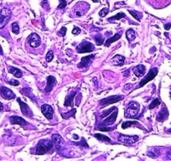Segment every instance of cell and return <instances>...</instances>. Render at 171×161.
<instances>
[{"instance_id": "cell-1", "label": "cell", "mask_w": 171, "mask_h": 161, "mask_svg": "<svg viewBox=\"0 0 171 161\" xmlns=\"http://www.w3.org/2000/svg\"><path fill=\"white\" fill-rule=\"evenodd\" d=\"M140 111V105L137 102L132 101L129 102L127 107L125 110V117L126 118H134L138 116V112Z\"/></svg>"}, {"instance_id": "cell-2", "label": "cell", "mask_w": 171, "mask_h": 161, "mask_svg": "<svg viewBox=\"0 0 171 161\" xmlns=\"http://www.w3.org/2000/svg\"><path fill=\"white\" fill-rule=\"evenodd\" d=\"M53 147V142L50 140H39V143L37 144L36 150H35V155H42L47 153L50 149Z\"/></svg>"}, {"instance_id": "cell-3", "label": "cell", "mask_w": 171, "mask_h": 161, "mask_svg": "<svg viewBox=\"0 0 171 161\" xmlns=\"http://www.w3.org/2000/svg\"><path fill=\"white\" fill-rule=\"evenodd\" d=\"M89 7L90 5L87 3H85V2L77 3L74 6V9H73V13L75 14V16L81 17L84 15L89 9Z\"/></svg>"}, {"instance_id": "cell-4", "label": "cell", "mask_w": 171, "mask_h": 161, "mask_svg": "<svg viewBox=\"0 0 171 161\" xmlns=\"http://www.w3.org/2000/svg\"><path fill=\"white\" fill-rule=\"evenodd\" d=\"M11 17V11L9 9L4 8L0 11V29H3Z\"/></svg>"}, {"instance_id": "cell-5", "label": "cell", "mask_w": 171, "mask_h": 161, "mask_svg": "<svg viewBox=\"0 0 171 161\" xmlns=\"http://www.w3.org/2000/svg\"><path fill=\"white\" fill-rule=\"evenodd\" d=\"M124 98L123 96H119V95H115V96H110L108 97H106L103 98L102 100H100L99 105L102 107H104V106L110 105L112 103H116L119 101H122Z\"/></svg>"}, {"instance_id": "cell-6", "label": "cell", "mask_w": 171, "mask_h": 161, "mask_svg": "<svg viewBox=\"0 0 171 161\" xmlns=\"http://www.w3.org/2000/svg\"><path fill=\"white\" fill-rule=\"evenodd\" d=\"M139 137L135 135V136H127V135H124L119 133L118 137H117V140L119 142H121L122 144H126V145H132L135 144L136 142H138Z\"/></svg>"}, {"instance_id": "cell-7", "label": "cell", "mask_w": 171, "mask_h": 161, "mask_svg": "<svg viewBox=\"0 0 171 161\" xmlns=\"http://www.w3.org/2000/svg\"><path fill=\"white\" fill-rule=\"evenodd\" d=\"M95 50L94 44L88 41H84L77 47V50L79 53H91Z\"/></svg>"}, {"instance_id": "cell-8", "label": "cell", "mask_w": 171, "mask_h": 161, "mask_svg": "<svg viewBox=\"0 0 171 161\" xmlns=\"http://www.w3.org/2000/svg\"><path fill=\"white\" fill-rule=\"evenodd\" d=\"M158 72H159V70H158L157 67H155V68L150 69V71L148 72L147 76L140 82V83H139V87H143L145 84H147L148 82H149L150 81H152V80L157 76Z\"/></svg>"}, {"instance_id": "cell-9", "label": "cell", "mask_w": 171, "mask_h": 161, "mask_svg": "<svg viewBox=\"0 0 171 161\" xmlns=\"http://www.w3.org/2000/svg\"><path fill=\"white\" fill-rule=\"evenodd\" d=\"M117 113H118V110L117 107H116V109L114 111H112L111 112L108 116H107L104 117V120L102 121V122L100 124L102 126H107V125H112L114 122H116L117 117Z\"/></svg>"}, {"instance_id": "cell-10", "label": "cell", "mask_w": 171, "mask_h": 161, "mask_svg": "<svg viewBox=\"0 0 171 161\" xmlns=\"http://www.w3.org/2000/svg\"><path fill=\"white\" fill-rule=\"evenodd\" d=\"M28 42H29V44L30 45V47L37 48L41 44V39L39 36V34H37L36 33H34L29 35V37L28 39Z\"/></svg>"}, {"instance_id": "cell-11", "label": "cell", "mask_w": 171, "mask_h": 161, "mask_svg": "<svg viewBox=\"0 0 171 161\" xmlns=\"http://www.w3.org/2000/svg\"><path fill=\"white\" fill-rule=\"evenodd\" d=\"M0 95L6 100H12L15 98V94L14 92L5 87H0Z\"/></svg>"}, {"instance_id": "cell-12", "label": "cell", "mask_w": 171, "mask_h": 161, "mask_svg": "<svg viewBox=\"0 0 171 161\" xmlns=\"http://www.w3.org/2000/svg\"><path fill=\"white\" fill-rule=\"evenodd\" d=\"M17 101H18V102L19 103L20 109H21V112H22L23 114L28 117H32V116H33V112H32V110L30 109V107H29L25 102H22L20 98H18Z\"/></svg>"}, {"instance_id": "cell-13", "label": "cell", "mask_w": 171, "mask_h": 161, "mask_svg": "<svg viewBox=\"0 0 171 161\" xmlns=\"http://www.w3.org/2000/svg\"><path fill=\"white\" fill-rule=\"evenodd\" d=\"M41 112L44 114V116L48 120H51L53 118V114H54V110L52 107L49 104H43L41 106Z\"/></svg>"}, {"instance_id": "cell-14", "label": "cell", "mask_w": 171, "mask_h": 161, "mask_svg": "<svg viewBox=\"0 0 171 161\" xmlns=\"http://www.w3.org/2000/svg\"><path fill=\"white\" fill-rule=\"evenodd\" d=\"M95 57V55H89V56H85L82 58V61L77 65V67L79 68H83V67H87L92 62V60Z\"/></svg>"}, {"instance_id": "cell-15", "label": "cell", "mask_w": 171, "mask_h": 161, "mask_svg": "<svg viewBox=\"0 0 171 161\" xmlns=\"http://www.w3.org/2000/svg\"><path fill=\"white\" fill-rule=\"evenodd\" d=\"M168 117H169V111H168V109H167L165 106H164L162 107V109L160 110V112H159L156 119H157L158 122H164L168 118Z\"/></svg>"}, {"instance_id": "cell-16", "label": "cell", "mask_w": 171, "mask_h": 161, "mask_svg": "<svg viewBox=\"0 0 171 161\" xmlns=\"http://www.w3.org/2000/svg\"><path fill=\"white\" fill-rule=\"evenodd\" d=\"M125 62V57L121 55H116L112 59V64L115 67H122L124 65Z\"/></svg>"}, {"instance_id": "cell-17", "label": "cell", "mask_w": 171, "mask_h": 161, "mask_svg": "<svg viewBox=\"0 0 171 161\" xmlns=\"http://www.w3.org/2000/svg\"><path fill=\"white\" fill-rule=\"evenodd\" d=\"M132 72L134 73V75L138 77H143L144 74H145V72H146V67H144V65H138L137 67H135L133 69H132Z\"/></svg>"}, {"instance_id": "cell-18", "label": "cell", "mask_w": 171, "mask_h": 161, "mask_svg": "<svg viewBox=\"0 0 171 161\" xmlns=\"http://www.w3.org/2000/svg\"><path fill=\"white\" fill-rule=\"evenodd\" d=\"M55 83H56V80L53 76H49L47 77V85L46 87L44 89L45 92H50V91H52L53 87H55Z\"/></svg>"}, {"instance_id": "cell-19", "label": "cell", "mask_w": 171, "mask_h": 161, "mask_svg": "<svg viewBox=\"0 0 171 161\" xmlns=\"http://www.w3.org/2000/svg\"><path fill=\"white\" fill-rule=\"evenodd\" d=\"M9 120L12 124H19L20 126H25L28 125V122L20 117H18V116H12L9 117Z\"/></svg>"}, {"instance_id": "cell-20", "label": "cell", "mask_w": 171, "mask_h": 161, "mask_svg": "<svg viewBox=\"0 0 171 161\" xmlns=\"http://www.w3.org/2000/svg\"><path fill=\"white\" fill-rule=\"evenodd\" d=\"M122 34V32L120 31L119 33H117L115 34L112 37H111L109 39H107L105 41V43H104V45H105V47H109L110 46V44L112 43H114V42H116L117 40H118V39L121 38Z\"/></svg>"}, {"instance_id": "cell-21", "label": "cell", "mask_w": 171, "mask_h": 161, "mask_svg": "<svg viewBox=\"0 0 171 161\" xmlns=\"http://www.w3.org/2000/svg\"><path fill=\"white\" fill-rule=\"evenodd\" d=\"M77 95V92H72V93H70L69 95H67L66 97V101L64 105L65 107H73V101H74V97Z\"/></svg>"}, {"instance_id": "cell-22", "label": "cell", "mask_w": 171, "mask_h": 161, "mask_svg": "<svg viewBox=\"0 0 171 161\" xmlns=\"http://www.w3.org/2000/svg\"><path fill=\"white\" fill-rule=\"evenodd\" d=\"M132 127H138V128H141V129H144V127L137 121H127V122H123L122 124V128H123V129L129 128V127H132Z\"/></svg>"}, {"instance_id": "cell-23", "label": "cell", "mask_w": 171, "mask_h": 161, "mask_svg": "<svg viewBox=\"0 0 171 161\" xmlns=\"http://www.w3.org/2000/svg\"><path fill=\"white\" fill-rule=\"evenodd\" d=\"M9 72L13 74L15 77L21 78L23 77L22 72H21L19 69L16 68V67H9Z\"/></svg>"}, {"instance_id": "cell-24", "label": "cell", "mask_w": 171, "mask_h": 161, "mask_svg": "<svg viewBox=\"0 0 171 161\" xmlns=\"http://www.w3.org/2000/svg\"><path fill=\"white\" fill-rule=\"evenodd\" d=\"M20 92L23 93L24 95H25V96L28 97H29L30 99H33L34 102H35V97H34V96L33 95V93L31 92V89L29 88V87L23 88L22 90L20 91Z\"/></svg>"}, {"instance_id": "cell-25", "label": "cell", "mask_w": 171, "mask_h": 161, "mask_svg": "<svg viewBox=\"0 0 171 161\" xmlns=\"http://www.w3.org/2000/svg\"><path fill=\"white\" fill-rule=\"evenodd\" d=\"M126 37L129 42H132V40H134L136 38V32L132 29H129L126 32Z\"/></svg>"}, {"instance_id": "cell-26", "label": "cell", "mask_w": 171, "mask_h": 161, "mask_svg": "<svg viewBox=\"0 0 171 161\" xmlns=\"http://www.w3.org/2000/svg\"><path fill=\"white\" fill-rule=\"evenodd\" d=\"M93 135L96 139H97L98 141H101V142H110L111 141L110 138H108L107 136L103 135V134H100V133H95V134H93Z\"/></svg>"}, {"instance_id": "cell-27", "label": "cell", "mask_w": 171, "mask_h": 161, "mask_svg": "<svg viewBox=\"0 0 171 161\" xmlns=\"http://www.w3.org/2000/svg\"><path fill=\"white\" fill-rule=\"evenodd\" d=\"M62 138H61V135H59V134H53L52 135V142H53V144H55L57 147L58 146H60L61 143H62Z\"/></svg>"}, {"instance_id": "cell-28", "label": "cell", "mask_w": 171, "mask_h": 161, "mask_svg": "<svg viewBox=\"0 0 171 161\" xmlns=\"http://www.w3.org/2000/svg\"><path fill=\"white\" fill-rule=\"evenodd\" d=\"M76 112H77V110H76V108H74V109H72V111H70L69 112H66V113H61V116L63 118H65V119H68V118H70V117H75V114H76Z\"/></svg>"}, {"instance_id": "cell-29", "label": "cell", "mask_w": 171, "mask_h": 161, "mask_svg": "<svg viewBox=\"0 0 171 161\" xmlns=\"http://www.w3.org/2000/svg\"><path fill=\"white\" fill-rule=\"evenodd\" d=\"M126 17V14L124 13H118L115 16L111 17L108 19V21H112V20H120L122 18H125Z\"/></svg>"}, {"instance_id": "cell-30", "label": "cell", "mask_w": 171, "mask_h": 161, "mask_svg": "<svg viewBox=\"0 0 171 161\" xmlns=\"http://www.w3.org/2000/svg\"><path fill=\"white\" fill-rule=\"evenodd\" d=\"M128 13H130V14L132 15L135 19H137L138 21H139L142 19V14L139 12L134 11V10H128Z\"/></svg>"}, {"instance_id": "cell-31", "label": "cell", "mask_w": 171, "mask_h": 161, "mask_svg": "<svg viewBox=\"0 0 171 161\" xmlns=\"http://www.w3.org/2000/svg\"><path fill=\"white\" fill-rule=\"evenodd\" d=\"M94 39H95V41H96V43H97V45H102V44H103V42H104V39H103L102 36L100 34L95 35L94 36Z\"/></svg>"}, {"instance_id": "cell-32", "label": "cell", "mask_w": 171, "mask_h": 161, "mask_svg": "<svg viewBox=\"0 0 171 161\" xmlns=\"http://www.w3.org/2000/svg\"><path fill=\"white\" fill-rule=\"evenodd\" d=\"M160 103H161V102H160V99H158V98H156L155 100L153 101L152 102H151V104L149 106V109H153V108H155L156 107H158V106L160 105Z\"/></svg>"}, {"instance_id": "cell-33", "label": "cell", "mask_w": 171, "mask_h": 161, "mask_svg": "<svg viewBox=\"0 0 171 161\" xmlns=\"http://www.w3.org/2000/svg\"><path fill=\"white\" fill-rule=\"evenodd\" d=\"M12 31H13V33L16 34L19 33V26L18 23L14 22L12 24Z\"/></svg>"}, {"instance_id": "cell-34", "label": "cell", "mask_w": 171, "mask_h": 161, "mask_svg": "<svg viewBox=\"0 0 171 161\" xmlns=\"http://www.w3.org/2000/svg\"><path fill=\"white\" fill-rule=\"evenodd\" d=\"M53 58H54V53H53V51L50 50V51L46 54V56H45L46 61H47V62H50V61L53 60Z\"/></svg>"}, {"instance_id": "cell-35", "label": "cell", "mask_w": 171, "mask_h": 161, "mask_svg": "<svg viewBox=\"0 0 171 161\" xmlns=\"http://www.w3.org/2000/svg\"><path fill=\"white\" fill-rule=\"evenodd\" d=\"M115 109H116V107H112V108H110L109 110H107V111L104 112H103V113H102V115H101L100 117H102V118H104V117H106L107 116H108V115L110 114L111 112H112V111H114Z\"/></svg>"}, {"instance_id": "cell-36", "label": "cell", "mask_w": 171, "mask_h": 161, "mask_svg": "<svg viewBox=\"0 0 171 161\" xmlns=\"http://www.w3.org/2000/svg\"><path fill=\"white\" fill-rule=\"evenodd\" d=\"M109 13V9L108 8H103L102 10H100L99 12V16L100 17H105L107 14Z\"/></svg>"}, {"instance_id": "cell-37", "label": "cell", "mask_w": 171, "mask_h": 161, "mask_svg": "<svg viewBox=\"0 0 171 161\" xmlns=\"http://www.w3.org/2000/svg\"><path fill=\"white\" fill-rule=\"evenodd\" d=\"M66 30H67V29H66V27H62V28L58 31V35L61 36V37H64V36L66 35Z\"/></svg>"}, {"instance_id": "cell-38", "label": "cell", "mask_w": 171, "mask_h": 161, "mask_svg": "<svg viewBox=\"0 0 171 161\" xmlns=\"http://www.w3.org/2000/svg\"><path fill=\"white\" fill-rule=\"evenodd\" d=\"M152 154H154V155H155V157L156 156H158L159 155H160V151H159V150L158 149H156V148H155V149H153V150H151V151H149V155H148L150 156Z\"/></svg>"}, {"instance_id": "cell-39", "label": "cell", "mask_w": 171, "mask_h": 161, "mask_svg": "<svg viewBox=\"0 0 171 161\" xmlns=\"http://www.w3.org/2000/svg\"><path fill=\"white\" fill-rule=\"evenodd\" d=\"M60 2H61V4H59V6H58V9H63V8H65L66 6V4H67L66 0H60Z\"/></svg>"}, {"instance_id": "cell-40", "label": "cell", "mask_w": 171, "mask_h": 161, "mask_svg": "<svg viewBox=\"0 0 171 161\" xmlns=\"http://www.w3.org/2000/svg\"><path fill=\"white\" fill-rule=\"evenodd\" d=\"M80 33H81V29L78 28V27H74V29H72V34H75V35H77V34Z\"/></svg>"}, {"instance_id": "cell-41", "label": "cell", "mask_w": 171, "mask_h": 161, "mask_svg": "<svg viewBox=\"0 0 171 161\" xmlns=\"http://www.w3.org/2000/svg\"><path fill=\"white\" fill-rule=\"evenodd\" d=\"M8 83L9 85H12V86H19V82L18 81H15V80H10L8 82Z\"/></svg>"}, {"instance_id": "cell-42", "label": "cell", "mask_w": 171, "mask_h": 161, "mask_svg": "<svg viewBox=\"0 0 171 161\" xmlns=\"http://www.w3.org/2000/svg\"><path fill=\"white\" fill-rule=\"evenodd\" d=\"M167 160H171V148L168 150V153H167Z\"/></svg>"}, {"instance_id": "cell-43", "label": "cell", "mask_w": 171, "mask_h": 161, "mask_svg": "<svg viewBox=\"0 0 171 161\" xmlns=\"http://www.w3.org/2000/svg\"><path fill=\"white\" fill-rule=\"evenodd\" d=\"M171 27V23H169V24H166L165 25V29L166 30H169Z\"/></svg>"}, {"instance_id": "cell-44", "label": "cell", "mask_w": 171, "mask_h": 161, "mask_svg": "<svg viewBox=\"0 0 171 161\" xmlns=\"http://www.w3.org/2000/svg\"><path fill=\"white\" fill-rule=\"evenodd\" d=\"M4 109V105H3V103L0 102V111H2Z\"/></svg>"}, {"instance_id": "cell-45", "label": "cell", "mask_w": 171, "mask_h": 161, "mask_svg": "<svg viewBox=\"0 0 171 161\" xmlns=\"http://www.w3.org/2000/svg\"><path fill=\"white\" fill-rule=\"evenodd\" d=\"M0 55H3V50H2V47L0 45Z\"/></svg>"}, {"instance_id": "cell-46", "label": "cell", "mask_w": 171, "mask_h": 161, "mask_svg": "<svg viewBox=\"0 0 171 161\" xmlns=\"http://www.w3.org/2000/svg\"><path fill=\"white\" fill-rule=\"evenodd\" d=\"M167 133H171V128H170V129H169V130H168V131H167Z\"/></svg>"}, {"instance_id": "cell-47", "label": "cell", "mask_w": 171, "mask_h": 161, "mask_svg": "<svg viewBox=\"0 0 171 161\" xmlns=\"http://www.w3.org/2000/svg\"><path fill=\"white\" fill-rule=\"evenodd\" d=\"M93 2H95V3H97L98 2V0H92Z\"/></svg>"}, {"instance_id": "cell-48", "label": "cell", "mask_w": 171, "mask_h": 161, "mask_svg": "<svg viewBox=\"0 0 171 161\" xmlns=\"http://www.w3.org/2000/svg\"><path fill=\"white\" fill-rule=\"evenodd\" d=\"M170 98H171V87H170Z\"/></svg>"}]
</instances>
